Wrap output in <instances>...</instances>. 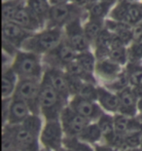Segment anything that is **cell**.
Instances as JSON below:
<instances>
[{
	"label": "cell",
	"instance_id": "cell-1",
	"mask_svg": "<svg viewBox=\"0 0 142 151\" xmlns=\"http://www.w3.org/2000/svg\"><path fill=\"white\" fill-rule=\"evenodd\" d=\"M11 126L16 149L20 151H40L39 137L42 131V122L38 114H30L21 125Z\"/></svg>",
	"mask_w": 142,
	"mask_h": 151
},
{
	"label": "cell",
	"instance_id": "cell-2",
	"mask_svg": "<svg viewBox=\"0 0 142 151\" xmlns=\"http://www.w3.org/2000/svg\"><path fill=\"white\" fill-rule=\"evenodd\" d=\"M64 38L62 28L45 27L34 32L22 45L21 50L28 51L37 55H46L55 49Z\"/></svg>",
	"mask_w": 142,
	"mask_h": 151
},
{
	"label": "cell",
	"instance_id": "cell-3",
	"mask_svg": "<svg viewBox=\"0 0 142 151\" xmlns=\"http://www.w3.org/2000/svg\"><path fill=\"white\" fill-rule=\"evenodd\" d=\"M11 67L20 79L42 80L44 75L43 59L40 55L19 50L13 59Z\"/></svg>",
	"mask_w": 142,
	"mask_h": 151
},
{
	"label": "cell",
	"instance_id": "cell-4",
	"mask_svg": "<svg viewBox=\"0 0 142 151\" xmlns=\"http://www.w3.org/2000/svg\"><path fill=\"white\" fill-rule=\"evenodd\" d=\"M65 101L61 96L48 83L41 80V89L39 94V109L46 121L57 120L65 107Z\"/></svg>",
	"mask_w": 142,
	"mask_h": 151
},
{
	"label": "cell",
	"instance_id": "cell-5",
	"mask_svg": "<svg viewBox=\"0 0 142 151\" xmlns=\"http://www.w3.org/2000/svg\"><path fill=\"white\" fill-rule=\"evenodd\" d=\"M87 15L86 10L76 7L71 3L60 5H52L48 17L46 27L63 28L75 19L82 18Z\"/></svg>",
	"mask_w": 142,
	"mask_h": 151
},
{
	"label": "cell",
	"instance_id": "cell-6",
	"mask_svg": "<svg viewBox=\"0 0 142 151\" xmlns=\"http://www.w3.org/2000/svg\"><path fill=\"white\" fill-rule=\"evenodd\" d=\"M41 81L34 79H20L13 97L19 98L27 104L32 114H38Z\"/></svg>",
	"mask_w": 142,
	"mask_h": 151
},
{
	"label": "cell",
	"instance_id": "cell-7",
	"mask_svg": "<svg viewBox=\"0 0 142 151\" xmlns=\"http://www.w3.org/2000/svg\"><path fill=\"white\" fill-rule=\"evenodd\" d=\"M82 20V18L75 19L63 28L64 40L77 54L91 50L92 47L84 31Z\"/></svg>",
	"mask_w": 142,
	"mask_h": 151
},
{
	"label": "cell",
	"instance_id": "cell-8",
	"mask_svg": "<svg viewBox=\"0 0 142 151\" xmlns=\"http://www.w3.org/2000/svg\"><path fill=\"white\" fill-rule=\"evenodd\" d=\"M63 128L60 119L46 121L40 134V142L45 149L60 151L63 146Z\"/></svg>",
	"mask_w": 142,
	"mask_h": 151
},
{
	"label": "cell",
	"instance_id": "cell-9",
	"mask_svg": "<svg viewBox=\"0 0 142 151\" xmlns=\"http://www.w3.org/2000/svg\"><path fill=\"white\" fill-rule=\"evenodd\" d=\"M108 18L134 27L142 22V2L131 4L118 1L113 6Z\"/></svg>",
	"mask_w": 142,
	"mask_h": 151
},
{
	"label": "cell",
	"instance_id": "cell-10",
	"mask_svg": "<svg viewBox=\"0 0 142 151\" xmlns=\"http://www.w3.org/2000/svg\"><path fill=\"white\" fill-rule=\"evenodd\" d=\"M77 53L71 48L65 40L61 41L57 46L43 56V63L48 65V67L65 69V67L76 60Z\"/></svg>",
	"mask_w": 142,
	"mask_h": 151
},
{
	"label": "cell",
	"instance_id": "cell-11",
	"mask_svg": "<svg viewBox=\"0 0 142 151\" xmlns=\"http://www.w3.org/2000/svg\"><path fill=\"white\" fill-rule=\"evenodd\" d=\"M60 120L62 125L64 134L66 137H78L85 128L91 123L90 120L70 108L69 105L63 108Z\"/></svg>",
	"mask_w": 142,
	"mask_h": 151
},
{
	"label": "cell",
	"instance_id": "cell-12",
	"mask_svg": "<svg viewBox=\"0 0 142 151\" xmlns=\"http://www.w3.org/2000/svg\"><path fill=\"white\" fill-rule=\"evenodd\" d=\"M34 32L27 30L15 22H2V41L21 50L24 43Z\"/></svg>",
	"mask_w": 142,
	"mask_h": 151
},
{
	"label": "cell",
	"instance_id": "cell-13",
	"mask_svg": "<svg viewBox=\"0 0 142 151\" xmlns=\"http://www.w3.org/2000/svg\"><path fill=\"white\" fill-rule=\"evenodd\" d=\"M42 81L48 83L51 87H53L61 97L68 101L71 95L65 70L55 68V67H47V69L44 71Z\"/></svg>",
	"mask_w": 142,
	"mask_h": 151
},
{
	"label": "cell",
	"instance_id": "cell-14",
	"mask_svg": "<svg viewBox=\"0 0 142 151\" xmlns=\"http://www.w3.org/2000/svg\"><path fill=\"white\" fill-rule=\"evenodd\" d=\"M68 105L75 112L90 121L98 120L99 117L103 114L101 106L98 104H96V101H89L78 95L72 97Z\"/></svg>",
	"mask_w": 142,
	"mask_h": 151
},
{
	"label": "cell",
	"instance_id": "cell-15",
	"mask_svg": "<svg viewBox=\"0 0 142 151\" xmlns=\"http://www.w3.org/2000/svg\"><path fill=\"white\" fill-rule=\"evenodd\" d=\"M31 113L30 108L22 99L13 97L10 101L9 111L7 116V124L21 125Z\"/></svg>",
	"mask_w": 142,
	"mask_h": 151
},
{
	"label": "cell",
	"instance_id": "cell-16",
	"mask_svg": "<svg viewBox=\"0 0 142 151\" xmlns=\"http://www.w3.org/2000/svg\"><path fill=\"white\" fill-rule=\"evenodd\" d=\"M123 70L124 69L122 65L110 60L109 58H106V59L98 60L95 74L102 80L104 84H106L114 80L118 75H120Z\"/></svg>",
	"mask_w": 142,
	"mask_h": 151
},
{
	"label": "cell",
	"instance_id": "cell-17",
	"mask_svg": "<svg viewBox=\"0 0 142 151\" xmlns=\"http://www.w3.org/2000/svg\"><path fill=\"white\" fill-rule=\"evenodd\" d=\"M120 101L118 113L127 115L130 117H134L137 113V101L138 98L136 97L132 87L128 86V88L122 90L117 93Z\"/></svg>",
	"mask_w": 142,
	"mask_h": 151
},
{
	"label": "cell",
	"instance_id": "cell-18",
	"mask_svg": "<svg viewBox=\"0 0 142 151\" xmlns=\"http://www.w3.org/2000/svg\"><path fill=\"white\" fill-rule=\"evenodd\" d=\"M12 22H17L21 27L25 28L28 31H31V32H37V31L45 28L40 21L27 7V5H24V7L20 9V11L16 15L14 21Z\"/></svg>",
	"mask_w": 142,
	"mask_h": 151
},
{
	"label": "cell",
	"instance_id": "cell-19",
	"mask_svg": "<svg viewBox=\"0 0 142 151\" xmlns=\"http://www.w3.org/2000/svg\"><path fill=\"white\" fill-rule=\"evenodd\" d=\"M98 102L101 108L108 112H119L120 101L117 93L110 91L104 86L98 87Z\"/></svg>",
	"mask_w": 142,
	"mask_h": 151
},
{
	"label": "cell",
	"instance_id": "cell-20",
	"mask_svg": "<svg viewBox=\"0 0 142 151\" xmlns=\"http://www.w3.org/2000/svg\"><path fill=\"white\" fill-rule=\"evenodd\" d=\"M113 37H114V35L111 31H109L107 28L104 27V29L96 38L95 44L93 45V48H95V55L96 57V60L106 59V58L109 57V53H110L113 42Z\"/></svg>",
	"mask_w": 142,
	"mask_h": 151
},
{
	"label": "cell",
	"instance_id": "cell-21",
	"mask_svg": "<svg viewBox=\"0 0 142 151\" xmlns=\"http://www.w3.org/2000/svg\"><path fill=\"white\" fill-rule=\"evenodd\" d=\"M115 4L111 2L98 0L96 2L91 3L85 10L87 13V19H95V20L105 21Z\"/></svg>",
	"mask_w": 142,
	"mask_h": 151
},
{
	"label": "cell",
	"instance_id": "cell-22",
	"mask_svg": "<svg viewBox=\"0 0 142 151\" xmlns=\"http://www.w3.org/2000/svg\"><path fill=\"white\" fill-rule=\"evenodd\" d=\"M27 7L36 17L40 22L46 27L48 17L51 10V3L49 0H27Z\"/></svg>",
	"mask_w": 142,
	"mask_h": 151
},
{
	"label": "cell",
	"instance_id": "cell-23",
	"mask_svg": "<svg viewBox=\"0 0 142 151\" xmlns=\"http://www.w3.org/2000/svg\"><path fill=\"white\" fill-rule=\"evenodd\" d=\"M98 125L100 128L103 139L106 140L109 146L113 147L116 139H117V134H116L115 131L114 117L109 114L103 113L98 120Z\"/></svg>",
	"mask_w": 142,
	"mask_h": 151
},
{
	"label": "cell",
	"instance_id": "cell-24",
	"mask_svg": "<svg viewBox=\"0 0 142 151\" xmlns=\"http://www.w3.org/2000/svg\"><path fill=\"white\" fill-rule=\"evenodd\" d=\"M20 78L16 74L12 67L3 68L2 70V98L11 99L15 94L16 88Z\"/></svg>",
	"mask_w": 142,
	"mask_h": 151
},
{
	"label": "cell",
	"instance_id": "cell-25",
	"mask_svg": "<svg viewBox=\"0 0 142 151\" xmlns=\"http://www.w3.org/2000/svg\"><path fill=\"white\" fill-rule=\"evenodd\" d=\"M84 31L90 43L93 46L95 44L96 38L101 33V31L105 27V21L102 20H95V19H87L83 22Z\"/></svg>",
	"mask_w": 142,
	"mask_h": 151
},
{
	"label": "cell",
	"instance_id": "cell-26",
	"mask_svg": "<svg viewBox=\"0 0 142 151\" xmlns=\"http://www.w3.org/2000/svg\"><path fill=\"white\" fill-rule=\"evenodd\" d=\"M27 3V0H8L2 2V22H12Z\"/></svg>",
	"mask_w": 142,
	"mask_h": 151
},
{
	"label": "cell",
	"instance_id": "cell-27",
	"mask_svg": "<svg viewBox=\"0 0 142 151\" xmlns=\"http://www.w3.org/2000/svg\"><path fill=\"white\" fill-rule=\"evenodd\" d=\"M130 85L132 88H142V65L140 63L128 62L126 65Z\"/></svg>",
	"mask_w": 142,
	"mask_h": 151
},
{
	"label": "cell",
	"instance_id": "cell-28",
	"mask_svg": "<svg viewBox=\"0 0 142 151\" xmlns=\"http://www.w3.org/2000/svg\"><path fill=\"white\" fill-rule=\"evenodd\" d=\"M64 70H65V72L67 74H69L73 77H76V78L82 80L83 82L93 83V84H95V75L88 71H86V70L76 62V60L71 63H69Z\"/></svg>",
	"mask_w": 142,
	"mask_h": 151
},
{
	"label": "cell",
	"instance_id": "cell-29",
	"mask_svg": "<svg viewBox=\"0 0 142 151\" xmlns=\"http://www.w3.org/2000/svg\"><path fill=\"white\" fill-rule=\"evenodd\" d=\"M102 137H103L102 133L98 123H95V124L90 123L88 126L85 128V130L80 134L78 139L86 143H95V142H98Z\"/></svg>",
	"mask_w": 142,
	"mask_h": 151
},
{
	"label": "cell",
	"instance_id": "cell-30",
	"mask_svg": "<svg viewBox=\"0 0 142 151\" xmlns=\"http://www.w3.org/2000/svg\"><path fill=\"white\" fill-rule=\"evenodd\" d=\"M76 62L78 63L86 71L92 73V74H95V65H96L98 60H96L95 53H93L91 50L77 54Z\"/></svg>",
	"mask_w": 142,
	"mask_h": 151
},
{
	"label": "cell",
	"instance_id": "cell-31",
	"mask_svg": "<svg viewBox=\"0 0 142 151\" xmlns=\"http://www.w3.org/2000/svg\"><path fill=\"white\" fill-rule=\"evenodd\" d=\"M108 58L122 66L127 65L130 62L128 47L123 45H112Z\"/></svg>",
	"mask_w": 142,
	"mask_h": 151
},
{
	"label": "cell",
	"instance_id": "cell-32",
	"mask_svg": "<svg viewBox=\"0 0 142 151\" xmlns=\"http://www.w3.org/2000/svg\"><path fill=\"white\" fill-rule=\"evenodd\" d=\"M128 86H131V85H130L128 73L126 71V69L123 70V71L120 73V75H118L114 80H112L111 82L104 84V87H106L107 89H109L110 91L114 92V93L121 92L122 90L128 88Z\"/></svg>",
	"mask_w": 142,
	"mask_h": 151
},
{
	"label": "cell",
	"instance_id": "cell-33",
	"mask_svg": "<svg viewBox=\"0 0 142 151\" xmlns=\"http://www.w3.org/2000/svg\"><path fill=\"white\" fill-rule=\"evenodd\" d=\"M63 145L69 151H98L93 149L88 143L80 140L78 137H66L63 140Z\"/></svg>",
	"mask_w": 142,
	"mask_h": 151
},
{
	"label": "cell",
	"instance_id": "cell-34",
	"mask_svg": "<svg viewBox=\"0 0 142 151\" xmlns=\"http://www.w3.org/2000/svg\"><path fill=\"white\" fill-rule=\"evenodd\" d=\"M78 96L92 101H98V87L93 83L84 82Z\"/></svg>",
	"mask_w": 142,
	"mask_h": 151
},
{
	"label": "cell",
	"instance_id": "cell-35",
	"mask_svg": "<svg viewBox=\"0 0 142 151\" xmlns=\"http://www.w3.org/2000/svg\"><path fill=\"white\" fill-rule=\"evenodd\" d=\"M70 3L80 9H85L90 5V0H70Z\"/></svg>",
	"mask_w": 142,
	"mask_h": 151
},
{
	"label": "cell",
	"instance_id": "cell-36",
	"mask_svg": "<svg viewBox=\"0 0 142 151\" xmlns=\"http://www.w3.org/2000/svg\"><path fill=\"white\" fill-rule=\"evenodd\" d=\"M51 5H60V4H66L69 3L70 0H49Z\"/></svg>",
	"mask_w": 142,
	"mask_h": 151
},
{
	"label": "cell",
	"instance_id": "cell-37",
	"mask_svg": "<svg viewBox=\"0 0 142 151\" xmlns=\"http://www.w3.org/2000/svg\"><path fill=\"white\" fill-rule=\"evenodd\" d=\"M96 150L98 151H118L111 146H96Z\"/></svg>",
	"mask_w": 142,
	"mask_h": 151
},
{
	"label": "cell",
	"instance_id": "cell-38",
	"mask_svg": "<svg viewBox=\"0 0 142 151\" xmlns=\"http://www.w3.org/2000/svg\"><path fill=\"white\" fill-rule=\"evenodd\" d=\"M137 111L140 113V117H142V98L138 99V101H137Z\"/></svg>",
	"mask_w": 142,
	"mask_h": 151
},
{
	"label": "cell",
	"instance_id": "cell-39",
	"mask_svg": "<svg viewBox=\"0 0 142 151\" xmlns=\"http://www.w3.org/2000/svg\"><path fill=\"white\" fill-rule=\"evenodd\" d=\"M118 1L125 2V3H131V4H134V3H140L142 0H118Z\"/></svg>",
	"mask_w": 142,
	"mask_h": 151
},
{
	"label": "cell",
	"instance_id": "cell-40",
	"mask_svg": "<svg viewBox=\"0 0 142 151\" xmlns=\"http://www.w3.org/2000/svg\"><path fill=\"white\" fill-rule=\"evenodd\" d=\"M124 151H142L140 148H133V149H127V150H124Z\"/></svg>",
	"mask_w": 142,
	"mask_h": 151
},
{
	"label": "cell",
	"instance_id": "cell-41",
	"mask_svg": "<svg viewBox=\"0 0 142 151\" xmlns=\"http://www.w3.org/2000/svg\"><path fill=\"white\" fill-rule=\"evenodd\" d=\"M104 1H107V2H111V3H114V4H116V3L118 2V0H104Z\"/></svg>",
	"mask_w": 142,
	"mask_h": 151
},
{
	"label": "cell",
	"instance_id": "cell-42",
	"mask_svg": "<svg viewBox=\"0 0 142 151\" xmlns=\"http://www.w3.org/2000/svg\"><path fill=\"white\" fill-rule=\"evenodd\" d=\"M96 1H98V0H90V4H91V3H93V2H96Z\"/></svg>",
	"mask_w": 142,
	"mask_h": 151
},
{
	"label": "cell",
	"instance_id": "cell-43",
	"mask_svg": "<svg viewBox=\"0 0 142 151\" xmlns=\"http://www.w3.org/2000/svg\"><path fill=\"white\" fill-rule=\"evenodd\" d=\"M60 151H69V150H68V149H66V148H61Z\"/></svg>",
	"mask_w": 142,
	"mask_h": 151
},
{
	"label": "cell",
	"instance_id": "cell-44",
	"mask_svg": "<svg viewBox=\"0 0 142 151\" xmlns=\"http://www.w3.org/2000/svg\"><path fill=\"white\" fill-rule=\"evenodd\" d=\"M44 151H50V150H47V149H45Z\"/></svg>",
	"mask_w": 142,
	"mask_h": 151
},
{
	"label": "cell",
	"instance_id": "cell-45",
	"mask_svg": "<svg viewBox=\"0 0 142 151\" xmlns=\"http://www.w3.org/2000/svg\"><path fill=\"white\" fill-rule=\"evenodd\" d=\"M3 1H8V0H3Z\"/></svg>",
	"mask_w": 142,
	"mask_h": 151
},
{
	"label": "cell",
	"instance_id": "cell-46",
	"mask_svg": "<svg viewBox=\"0 0 142 151\" xmlns=\"http://www.w3.org/2000/svg\"><path fill=\"white\" fill-rule=\"evenodd\" d=\"M16 151H20V150H16Z\"/></svg>",
	"mask_w": 142,
	"mask_h": 151
},
{
	"label": "cell",
	"instance_id": "cell-47",
	"mask_svg": "<svg viewBox=\"0 0 142 151\" xmlns=\"http://www.w3.org/2000/svg\"><path fill=\"white\" fill-rule=\"evenodd\" d=\"M141 118H142V117H141Z\"/></svg>",
	"mask_w": 142,
	"mask_h": 151
}]
</instances>
